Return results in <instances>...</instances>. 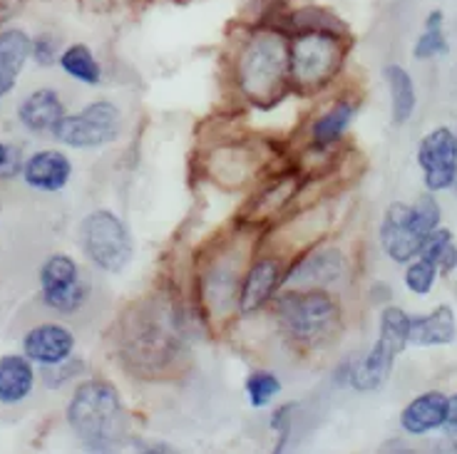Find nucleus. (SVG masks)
<instances>
[{"label":"nucleus","mask_w":457,"mask_h":454,"mask_svg":"<svg viewBox=\"0 0 457 454\" xmlns=\"http://www.w3.org/2000/svg\"><path fill=\"white\" fill-rule=\"evenodd\" d=\"M35 387L33 360L25 355L0 358V405H18L30 398Z\"/></svg>","instance_id":"6ab92c4d"},{"label":"nucleus","mask_w":457,"mask_h":454,"mask_svg":"<svg viewBox=\"0 0 457 454\" xmlns=\"http://www.w3.org/2000/svg\"><path fill=\"white\" fill-rule=\"evenodd\" d=\"M30 57L40 68H50L57 60V43L53 35H37L30 47Z\"/></svg>","instance_id":"cd10ccee"},{"label":"nucleus","mask_w":457,"mask_h":454,"mask_svg":"<svg viewBox=\"0 0 457 454\" xmlns=\"http://www.w3.org/2000/svg\"><path fill=\"white\" fill-rule=\"evenodd\" d=\"M408 268L403 273V281L408 285V291L415 295H428L433 291L435 281H437V266L433 261H428L423 256H415L412 261L405 263Z\"/></svg>","instance_id":"393cba45"},{"label":"nucleus","mask_w":457,"mask_h":454,"mask_svg":"<svg viewBox=\"0 0 457 454\" xmlns=\"http://www.w3.org/2000/svg\"><path fill=\"white\" fill-rule=\"evenodd\" d=\"M447 409H450V398L447 395L437 392V390L423 392V395L412 398L403 408V412H400V427L408 434H415V437L430 434V432L445 427Z\"/></svg>","instance_id":"2eb2a0df"},{"label":"nucleus","mask_w":457,"mask_h":454,"mask_svg":"<svg viewBox=\"0 0 457 454\" xmlns=\"http://www.w3.org/2000/svg\"><path fill=\"white\" fill-rule=\"evenodd\" d=\"M23 164L21 149L0 142V179H12V177L23 174Z\"/></svg>","instance_id":"bb28decb"},{"label":"nucleus","mask_w":457,"mask_h":454,"mask_svg":"<svg viewBox=\"0 0 457 454\" xmlns=\"http://www.w3.org/2000/svg\"><path fill=\"white\" fill-rule=\"evenodd\" d=\"M30 47L33 40L25 30L11 28L0 33V100L15 87L25 62L30 60Z\"/></svg>","instance_id":"f3484780"},{"label":"nucleus","mask_w":457,"mask_h":454,"mask_svg":"<svg viewBox=\"0 0 457 454\" xmlns=\"http://www.w3.org/2000/svg\"><path fill=\"white\" fill-rule=\"evenodd\" d=\"M65 417L70 430L90 452H112L127 440L129 417L122 398L103 380H87L75 387Z\"/></svg>","instance_id":"f257e3e1"},{"label":"nucleus","mask_w":457,"mask_h":454,"mask_svg":"<svg viewBox=\"0 0 457 454\" xmlns=\"http://www.w3.org/2000/svg\"><path fill=\"white\" fill-rule=\"evenodd\" d=\"M284 284V266L278 259H262L246 271L239 285V310L256 313L274 298L276 288Z\"/></svg>","instance_id":"ddd939ff"},{"label":"nucleus","mask_w":457,"mask_h":454,"mask_svg":"<svg viewBox=\"0 0 457 454\" xmlns=\"http://www.w3.org/2000/svg\"><path fill=\"white\" fill-rule=\"evenodd\" d=\"M345 53L348 50H345L343 30H333V28L301 30L288 47L291 87L301 92L323 90L341 72Z\"/></svg>","instance_id":"7ed1b4c3"},{"label":"nucleus","mask_w":457,"mask_h":454,"mask_svg":"<svg viewBox=\"0 0 457 454\" xmlns=\"http://www.w3.org/2000/svg\"><path fill=\"white\" fill-rule=\"evenodd\" d=\"M281 392V383L274 373L266 370H256L246 377V398L252 402V408H263Z\"/></svg>","instance_id":"a878e982"},{"label":"nucleus","mask_w":457,"mask_h":454,"mask_svg":"<svg viewBox=\"0 0 457 454\" xmlns=\"http://www.w3.org/2000/svg\"><path fill=\"white\" fill-rule=\"evenodd\" d=\"M440 204L430 192L423 194L415 204H390L378 231L386 256L395 263L412 261L420 253L423 241L440 227Z\"/></svg>","instance_id":"39448f33"},{"label":"nucleus","mask_w":457,"mask_h":454,"mask_svg":"<svg viewBox=\"0 0 457 454\" xmlns=\"http://www.w3.org/2000/svg\"><path fill=\"white\" fill-rule=\"evenodd\" d=\"M445 430L457 437V395H453V398H450V409H447Z\"/></svg>","instance_id":"c756f323"},{"label":"nucleus","mask_w":457,"mask_h":454,"mask_svg":"<svg viewBox=\"0 0 457 454\" xmlns=\"http://www.w3.org/2000/svg\"><path fill=\"white\" fill-rule=\"evenodd\" d=\"M353 114L355 104L348 103V100H341V103L333 104L331 110L320 114L319 120L313 122V127H311V144L316 149H328L336 142H341L345 129L353 122Z\"/></svg>","instance_id":"aec40b11"},{"label":"nucleus","mask_w":457,"mask_h":454,"mask_svg":"<svg viewBox=\"0 0 457 454\" xmlns=\"http://www.w3.org/2000/svg\"><path fill=\"white\" fill-rule=\"evenodd\" d=\"M70 177H72V161L57 149L35 152L23 164L25 184L35 192H60L68 186Z\"/></svg>","instance_id":"4468645a"},{"label":"nucleus","mask_w":457,"mask_h":454,"mask_svg":"<svg viewBox=\"0 0 457 454\" xmlns=\"http://www.w3.org/2000/svg\"><path fill=\"white\" fill-rule=\"evenodd\" d=\"M411 343V318L403 308L386 306L380 310L378 323V338L373 348L353 365L351 370V385L361 392H370L386 385V380L393 373V365L398 355Z\"/></svg>","instance_id":"423d86ee"},{"label":"nucleus","mask_w":457,"mask_h":454,"mask_svg":"<svg viewBox=\"0 0 457 454\" xmlns=\"http://www.w3.org/2000/svg\"><path fill=\"white\" fill-rule=\"evenodd\" d=\"M75 351L72 330L60 323H40L23 335V355L33 363L60 365L68 363Z\"/></svg>","instance_id":"9b49d317"},{"label":"nucleus","mask_w":457,"mask_h":454,"mask_svg":"<svg viewBox=\"0 0 457 454\" xmlns=\"http://www.w3.org/2000/svg\"><path fill=\"white\" fill-rule=\"evenodd\" d=\"M291 43L276 30H256L241 47L237 60V85L253 104L269 110L281 103L291 87Z\"/></svg>","instance_id":"f03ea898"},{"label":"nucleus","mask_w":457,"mask_h":454,"mask_svg":"<svg viewBox=\"0 0 457 454\" xmlns=\"http://www.w3.org/2000/svg\"><path fill=\"white\" fill-rule=\"evenodd\" d=\"M383 78L388 82L390 90V104H393V122L395 125H405L415 112L418 104V95H415V82H412L411 72L400 65H386L383 68Z\"/></svg>","instance_id":"412c9836"},{"label":"nucleus","mask_w":457,"mask_h":454,"mask_svg":"<svg viewBox=\"0 0 457 454\" xmlns=\"http://www.w3.org/2000/svg\"><path fill=\"white\" fill-rule=\"evenodd\" d=\"M120 129H122V114L117 104L97 100L82 107L80 112L65 114L53 136L70 149H97L114 142L120 136Z\"/></svg>","instance_id":"6e6552de"},{"label":"nucleus","mask_w":457,"mask_h":454,"mask_svg":"<svg viewBox=\"0 0 457 454\" xmlns=\"http://www.w3.org/2000/svg\"><path fill=\"white\" fill-rule=\"evenodd\" d=\"M0 209H3V206H0Z\"/></svg>","instance_id":"7c9ffc66"},{"label":"nucleus","mask_w":457,"mask_h":454,"mask_svg":"<svg viewBox=\"0 0 457 454\" xmlns=\"http://www.w3.org/2000/svg\"><path fill=\"white\" fill-rule=\"evenodd\" d=\"M40 293L50 310L60 316L78 313L90 295V285L82 281L78 263L68 253H53L40 266Z\"/></svg>","instance_id":"1a4fd4ad"},{"label":"nucleus","mask_w":457,"mask_h":454,"mask_svg":"<svg viewBox=\"0 0 457 454\" xmlns=\"http://www.w3.org/2000/svg\"><path fill=\"white\" fill-rule=\"evenodd\" d=\"M428 261H433L437 266V271L443 273H453L457 268V246L453 234L447 228H435L433 234L423 241L420 246V253Z\"/></svg>","instance_id":"b1692460"},{"label":"nucleus","mask_w":457,"mask_h":454,"mask_svg":"<svg viewBox=\"0 0 457 454\" xmlns=\"http://www.w3.org/2000/svg\"><path fill=\"white\" fill-rule=\"evenodd\" d=\"M294 408L296 405H281L278 409H274L271 415V427L278 432V440H276V452H281L288 442V432H291V415H294Z\"/></svg>","instance_id":"c85d7f7f"},{"label":"nucleus","mask_w":457,"mask_h":454,"mask_svg":"<svg viewBox=\"0 0 457 454\" xmlns=\"http://www.w3.org/2000/svg\"><path fill=\"white\" fill-rule=\"evenodd\" d=\"M62 117H65V104L53 87L30 92L23 103L18 104V120L33 135H53Z\"/></svg>","instance_id":"dca6fc26"},{"label":"nucleus","mask_w":457,"mask_h":454,"mask_svg":"<svg viewBox=\"0 0 457 454\" xmlns=\"http://www.w3.org/2000/svg\"><path fill=\"white\" fill-rule=\"evenodd\" d=\"M450 53V43L445 35V12L430 11L425 18L423 33L418 35L412 45V57L415 60H435Z\"/></svg>","instance_id":"5701e85b"},{"label":"nucleus","mask_w":457,"mask_h":454,"mask_svg":"<svg viewBox=\"0 0 457 454\" xmlns=\"http://www.w3.org/2000/svg\"><path fill=\"white\" fill-rule=\"evenodd\" d=\"M457 338L455 310L450 306H437L428 316L411 318V345L418 348H437L450 345Z\"/></svg>","instance_id":"a211bd4d"},{"label":"nucleus","mask_w":457,"mask_h":454,"mask_svg":"<svg viewBox=\"0 0 457 454\" xmlns=\"http://www.w3.org/2000/svg\"><path fill=\"white\" fill-rule=\"evenodd\" d=\"M418 164L430 194L445 192L457 182V135L447 127H435L418 144Z\"/></svg>","instance_id":"9d476101"},{"label":"nucleus","mask_w":457,"mask_h":454,"mask_svg":"<svg viewBox=\"0 0 457 454\" xmlns=\"http://www.w3.org/2000/svg\"><path fill=\"white\" fill-rule=\"evenodd\" d=\"M60 68L65 75H70L72 80L85 82V85H100L103 80V68L97 62V57L92 55V50L82 43L65 47L60 57H57Z\"/></svg>","instance_id":"4be33fe9"},{"label":"nucleus","mask_w":457,"mask_h":454,"mask_svg":"<svg viewBox=\"0 0 457 454\" xmlns=\"http://www.w3.org/2000/svg\"><path fill=\"white\" fill-rule=\"evenodd\" d=\"M80 246L100 271L120 273L132 261V236L120 216L95 209L80 221Z\"/></svg>","instance_id":"0eeeda50"},{"label":"nucleus","mask_w":457,"mask_h":454,"mask_svg":"<svg viewBox=\"0 0 457 454\" xmlns=\"http://www.w3.org/2000/svg\"><path fill=\"white\" fill-rule=\"evenodd\" d=\"M276 320L294 343L320 345L341 328V308L320 288H294L278 295Z\"/></svg>","instance_id":"20e7f679"},{"label":"nucleus","mask_w":457,"mask_h":454,"mask_svg":"<svg viewBox=\"0 0 457 454\" xmlns=\"http://www.w3.org/2000/svg\"><path fill=\"white\" fill-rule=\"evenodd\" d=\"M345 273V256L338 249H320L294 263L284 273V284L294 288H326Z\"/></svg>","instance_id":"f8f14e48"}]
</instances>
